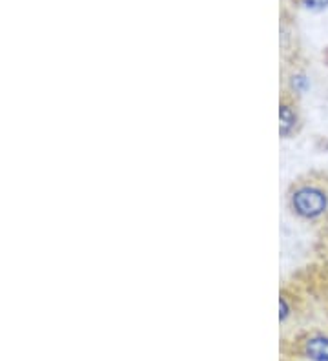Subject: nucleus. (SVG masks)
Returning a JSON list of instances; mask_svg holds the SVG:
<instances>
[{
	"instance_id": "nucleus-2",
	"label": "nucleus",
	"mask_w": 328,
	"mask_h": 361,
	"mask_svg": "<svg viewBox=\"0 0 328 361\" xmlns=\"http://www.w3.org/2000/svg\"><path fill=\"white\" fill-rule=\"evenodd\" d=\"M306 356L312 361H328V338L324 336H315V338L306 341Z\"/></svg>"
},
{
	"instance_id": "nucleus-5",
	"label": "nucleus",
	"mask_w": 328,
	"mask_h": 361,
	"mask_svg": "<svg viewBox=\"0 0 328 361\" xmlns=\"http://www.w3.org/2000/svg\"><path fill=\"white\" fill-rule=\"evenodd\" d=\"M284 316H286V303H284V301L281 300V319H283Z\"/></svg>"
},
{
	"instance_id": "nucleus-3",
	"label": "nucleus",
	"mask_w": 328,
	"mask_h": 361,
	"mask_svg": "<svg viewBox=\"0 0 328 361\" xmlns=\"http://www.w3.org/2000/svg\"><path fill=\"white\" fill-rule=\"evenodd\" d=\"M293 123H296V117H293L292 110L286 108V106H283V108H281V133H288L290 128L293 126Z\"/></svg>"
},
{
	"instance_id": "nucleus-1",
	"label": "nucleus",
	"mask_w": 328,
	"mask_h": 361,
	"mask_svg": "<svg viewBox=\"0 0 328 361\" xmlns=\"http://www.w3.org/2000/svg\"><path fill=\"white\" fill-rule=\"evenodd\" d=\"M293 207L305 217L321 216L327 208V197L315 188H303L293 195Z\"/></svg>"
},
{
	"instance_id": "nucleus-4",
	"label": "nucleus",
	"mask_w": 328,
	"mask_h": 361,
	"mask_svg": "<svg viewBox=\"0 0 328 361\" xmlns=\"http://www.w3.org/2000/svg\"><path fill=\"white\" fill-rule=\"evenodd\" d=\"M303 2H305L306 8L310 9H321L328 4V0H303Z\"/></svg>"
}]
</instances>
